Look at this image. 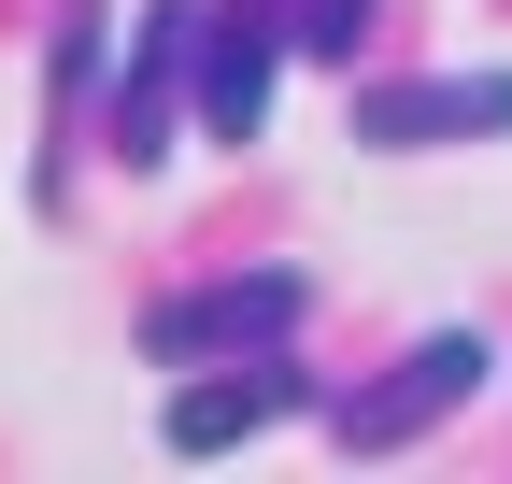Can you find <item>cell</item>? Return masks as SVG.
I'll return each instance as SVG.
<instances>
[{"instance_id":"6da1fadb","label":"cell","mask_w":512,"mask_h":484,"mask_svg":"<svg viewBox=\"0 0 512 484\" xmlns=\"http://www.w3.org/2000/svg\"><path fill=\"white\" fill-rule=\"evenodd\" d=\"M484 371H498V342H484V328H413V342H399V371L356 385V399L328 413V442H342V456H413L441 413H470V399H484Z\"/></svg>"},{"instance_id":"7a4b0ae2","label":"cell","mask_w":512,"mask_h":484,"mask_svg":"<svg viewBox=\"0 0 512 484\" xmlns=\"http://www.w3.org/2000/svg\"><path fill=\"white\" fill-rule=\"evenodd\" d=\"M299 314H313V271H228V285H185V299H157V314H143V356H157V371L271 356V342H299Z\"/></svg>"},{"instance_id":"3957f363","label":"cell","mask_w":512,"mask_h":484,"mask_svg":"<svg viewBox=\"0 0 512 484\" xmlns=\"http://www.w3.org/2000/svg\"><path fill=\"white\" fill-rule=\"evenodd\" d=\"M342 129L370 157H456V143H512V57L484 72H399V86H356Z\"/></svg>"},{"instance_id":"277c9868","label":"cell","mask_w":512,"mask_h":484,"mask_svg":"<svg viewBox=\"0 0 512 484\" xmlns=\"http://www.w3.org/2000/svg\"><path fill=\"white\" fill-rule=\"evenodd\" d=\"M200 15L214 0H143V15H128V72L100 100V157L114 171H157L171 157V100L200 86Z\"/></svg>"},{"instance_id":"5b68a950","label":"cell","mask_w":512,"mask_h":484,"mask_svg":"<svg viewBox=\"0 0 512 484\" xmlns=\"http://www.w3.org/2000/svg\"><path fill=\"white\" fill-rule=\"evenodd\" d=\"M313 413V371L271 342V356H214V371H171V413H157V442L171 456H228V442H271Z\"/></svg>"},{"instance_id":"8992f818","label":"cell","mask_w":512,"mask_h":484,"mask_svg":"<svg viewBox=\"0 0 512 484\" xmlns=\"http://www.w3.org/2000/svg\"><path fill=\"white\" fill-rule=\"evenodd\" d=\"M271 43H285L271 0L200 15V129H214V143H256V129H271Z\"/></svg>"},{"instance_id":"52a82bcc","label":"cell","mask_w":512,"mask_h":484,"mask_svg":"<svg viewBox=\"0 0 512 484\" xmlns=\"http://www.w3.org/2000/svg\"><path fill=\"white\" fill-rule=\"evenodd\" d=\"M356 15H370V0H299V29H285V43H313V57H342V43H356Z\"/></svg>"}]
</instances>
